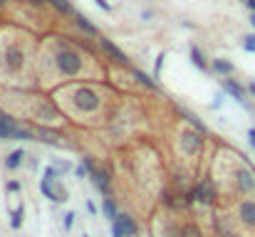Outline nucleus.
<instances>
[{"label":"nucleus","mask_w":255,"mask_h":237,"mask_svg":"<svg viewBox=\"0 0 255 237\" xmlns=\"http://www.w3.org/2000/svg\"><path fill=\"white\" fill-rule=\"evenodd\" d=\"M55 60H57V67H60L67 77H75V75H80V70H82V60H80V55H77L72 47H62Z\"/></svg>","instance_id":"obj_1"},{"label":"nucleus","mask_w":255,"mask_h":237,"mask_svg":"<svg viewBox=\"0 0 255 237\" xmlns=\"http://www.w3.org/2000/svg\"><path fill=\"white\" fill-rule=\"evenodd\" d=\"M99 47H102V50H104V55H107L109 60H114L117 65H124V67L129 65V57H127V55H124V52H122V50H119V47H117L112 40L102 37V40H99Z\"/></svg>","instance_id":"obj_2"},{"label":"nucleus","mask_w":255,"mask_h":237,"mask_svg":"<svg viewBox=\"0 0 255 237\" xmlns=\"http://www.w3.org/2000/svg\"><path fill=\"white\" fill-rule=\"evenodd\" d=\"M221 84H223V89L236 99V101H241V104H246V91H243V86L241 84H236L233 79H228V77H223L221 79Z\"/></svg>","instance_id":"obj_3"},{"label":"nucleus","mask_w":255,"mask_h":237,"mask_svg":"<svg viewBox=\"0 0 255 237\" xmlns=\"http://www.w3.org/2000/svg\"><path fill=\"white\" fill-rule=\"evenodd\" d=\"M40 188H42V193H45L50 200H55V203H62V200L67 198V193L62 195V193H57V190H55V185H52V178H42V185H40Z\"/></svg>","instance_id":"obj_4"},{"label":"nucleus","mask_w":255,"mask_h":237,"mask_svg":"<svg viewBox=\"0 0 255 237\" xmlns=\"http://www.w3.org/2000/svg\"><path fill=\"white\" fill-rule=\"evenodd\" d=\"M15 129H17L15 121L0 114V139H2V141H10V139L15 136Z\"/></svg>","instance_id":"obj_5"},{"label":"nucleus","mask_w":255,"mask_h":237,"mask_svg":"<svg viewBox=\"0 0 255 237\" xmlns=\"http://www.w3.org/2000/svg\"><path fill=\"white\" fill-rule=\"evenodd\" d=\"M75 20H77V27H80L85 35H89V37H99V30H97V25H92L87 15H75Z\"/></svg>","instance_id":"obj_6"},{"label":"nucleus","mask_w":255,"mask_h":237,"mask_svg":"<svg viewBox=\"0 0 255 237\" xmlns=\"http://www.w3.org/2000/svg\"><path fill=\"white\" fill-rule=\"evenodd\" d=\"M117 223L122 225V230H124V235L127 237L136 235V225H134V220H131L129 215H119V218H117Z\"/></svg>","instance_id":"obj_7"},{"label":"nucleus","mask_w":255,"mask_h":237,"mask_svg":"<svg viewBox=\"0 0 255 237\" xmlns=\"http://www.w3.org/2000/svg\"><path fill=\"white\" fill-rule=\"evenodd\" d=\"M213 70H216V72H221V75H233V70H236V67H233L228 60H223V57H221V60H213Z\"/></svg>","instance_id":"obj_8"},{"label":"nucleus","mask_w":255,"mask_h":237,"mask_svg":"<svg viewBox=\"0 0 255 237\" xmlns=\"http://www.w3.org/2000/svg\"><path fill=\"white\" fill-rule=\"evenodd\" d=\"M50 5H52L60 15H72V2H70V0H50Z\"/></svg>","instance_id":"obj_9"},{"label":"nucleus","mask_w":255,"mask_h":237,"mask_svg":"<svg viewBox=\"0 0 255 237\" xmlns=\"http://www.w3.org/2000/svg\"><path fill=\"white\" fill-rule=\"evenodd\" d=\"M77 99H80V104H82V106L87 104V109H94V106L99 104V101H97V96H94L92 91H80V94H77Z\"/></svg>","instance_id":"obj_10"},{"label":"nucleus","mask_w":255,"mask_h":237,"mask_svg":"<svg viewBox=\"0 0 255 237\" xmlns=\"http://www.w3.org/2000/svg\"><path fill=\"white\" fill-rule=\"evenodd\" d=\"M241 215H243L248 223H255V203H253V200H246V203H243Z\"/></svg>","instance_id":"obj_11"},{"label":"nucleus","mask_w":255,"mask_h":237,"mask_svg":"<svg viewBox=\"0 0 255 237\" xmlns=\"http://www.w3.org/2000/svg\"><path fill=\"white\" fill-rule=\"evenodd\" d=\"M102 210H104V215H107V218H109L112 223H114V220L119 218V215H117V205H114V203H112L109 198H104V203H102Z\"/></svg>","instance_id":"obj_12"},{"label":"nucleus","mask_w":255,"mask_h":237,"mask_svg":"<svg viewBox=\"0 0 255 237\" xmlns=\"http://www.w3.org/2000/svg\"><path fill=\"white\" fill-rule=\"evenodd\" d=\"M238 180H241V188L243 190H253L255 180L251 178V173H246V170H241V175H238Z\"/></svg>","instance_id":"obj_13"},{"label":"nucleus","mask_w":255,"mask_h":237,"mask_svg":"<svg viewBox=\"0 0 255 237\" xmlns=\"http://www.w3.org/2000/svg\"><path fill=\"white\" fill-rule=\"evenodd\" d=\"M191 57H193V65H196L198 70H206V60H203V55H201L198 47H191Z\"/></svg>","instance_id":"obj_14"},{"label":"nucleus","mask_w":255,"mask_h":237,"mask_svg":"<svg viewBox=\"0 0 255 237\" xmlns=\"http://www.w3.org/2000/svg\"><path fill=\"white\" fill-rule=\"evenodd\" d=\"M134 75H136V79H139V81H141L144 86H149V89H159V84H156L154 79L149 77V75H144V72H139V70H136Z\"/></svg>","instance_id":"obj_15"},{"label":"nucleus","mask_w":255,"mask_h":237,"mask_svg":"<svg viewBox=\"0 0 255 237\" xmlns=\"http://www.w3.org/2000/svg\"><path fill=\"white\" fill-rule=\"evenodd\" d=\"M20 160H22V151H12V154L7 156V160H5V165H7V168H17Z\"/></svg>","instance_id":"obj_16"},{"label":"nucleus","mask_w":255,"mask_h":237,"mask_svg":"<svg viewBox=\"0 0 255 237\" xmlns=\"http://www.w3.org/2000/svg\"><path fill=\"white\" fill-rule=\"evenodd\" d=\"M94 183H97L99 190H107V188H109V180H107L104 173H94Z\"/></svg>","instance_id":"obj_17"},{"label":"nucleus","mask_w":255,"mask_h":237,"mask_svg":"<svg viewBox=\"0 0 255 237\" xmlns=\"http://www.w3.org/2000/svg\"><path fill=\"white\" fill-rule=\"evenodd\" d=\"M243 47H246L248 52H255V35H246V37H243Z\"/></svg>","instance_id":"obj_18"},{"label":"nucleus","mask_w":255,"mask_h":237,"mask_svg":"<svg viewBox=\"0 0 255 237\" xmlns=\"http://www.w3.org/2000/svg\"><path fill=\"white\" fill-rule=\"evenodd\" d=\"M112 235L114 237H127L124 235V230H122V225H119L117 220H114V225H112Z\"/></svg>","instance_id":"obj_19"},{"label":"nucleus","mask_w":255,"mask_h":237,"mask_svg":"<svg viewBox=\"0 0 255 237\" xmlns=\"http://www.w3.org/2000/svg\"><path fill=\"white\" fill-rule=\"evenodd\" d=\"M10 62H12V67H17V65H20V52H17V50H12V52H10Z\"/></svg>","instance_id":"obj_20"},{"label":"nucleus","mask_w":255,"mask_h":237,"mask_svg":"<svg viewBox=\"0 0 255 237\" xmlns=\"http://www.w3.org/2000/svg\"><path fill=\"white\" fill-rule=\"evenodd\" d=\"M20 218H22V208L15 210V215H12V228H20Z\"/></svg>","instance_id":"obj_21"},{"label":"nucleus","mask_w":255,"mask_h":237,"mask_svg":"<svg viewBox=\"0 0 255 237\" xmlns=\"http://www.w3.org/2000/svg\"><path fill=\"white\" fill-rule=\"evenodd\" d=\"M72 220H75V215H72V213H67V215H65V230H70V228H72Z\"/></svg>","instance_id":"obj_22"},{"label":"nucleus","mask_w":255,"mask_h":237,"mask_svg":"<svg viewBox=\"0 0 255 237\" xmlns=\"http://www.w3.org/2000/svg\"><path fill=\"white\" fill-rule=\"evenodd\" d=\"M94 2H97V5H99V7L104 10V12H109V10H112V5H109L107 0H94Z\"/></svg>","instance_id":"obj_23"},{"label":"nucleus","mask_w":255,"mask_h":237,"mask_svg":"<svg viewBox=\"0 0 255 237\" xmlns=\"http://www.w3.org/2000/svg\"><path fill=\"white\" fill-rule=\"evenodd\" d=\"M248 139H251V144H253V149H255V129H251V131H248Z\"/></svg>","instance_id":"obj_24"},{"label":"nucleus","mask_w":255,"mask_h":237,"mask_svg":"<svg viewBox=\"0 0 255 237\" xmlns=\"http://www.w3.org/2000/svg\"><path fill=\"white\" fill-rule=\"evenodd\" d=\"M246 5H248V7H251V10L255 12V0H246Z\"/></svg>","instance_id":"obj_25"},{"label":"nucleus","mask_w":255,"mask_h":237,"mask_svg":"<svg viewBox=\"0 0 255 237\" xmlns=\"http://www.w3.org/2000/svg\"><path fill=\"white\" fill-rule=\"evenodd\" d=\"M251 25H253V27H255V12H253V15H251Z\"/></svg>","instance_id":"obj_26"},{"label":"nucleus","mask_w":255,"mask_h":237,"mask_svg":"<svg viewBox=\"0 0 255 237\" xmlns=\"http://www.w3.org/2000/svg\"><path fill=\"white\" fill-rule=\"evenodd\" d=\"M251 91H253V94H255V81H251Z\"/></svg>","instance_id":"obj_27"},{"label":"nucleus","mask_w":255,"mask_h":237,"mask_svg":"<svg viewBox=\"0 0 255 237\" xmlns=\"http://www.w3.org/2000/svg\"><path fill=\"white\" fill-rule=\"evenodd\" d=\"M32 2H50V0H32Z\"/></svg>","instance_id":"obj_28"},{"label":"nucleus","mask_w":255,"mask_h":237,"mask_svg":"<svg viewBox=\"0 0 255 237\" xmlns=\"http://www.w3.org/2000/svg\"><path fill=\"white\" fill-rule=\"evenodd\" d=\"M2 2H5V0H0V5H2Z\"/></svg>","instance_id":"obj_29"},{"label":"nucleus","mask_w":255,"mask_h":237,"mask_svg":"<svg viewBox=\"0 0 255 237\" xmlns=\"http://www.w3.org/2000/svg\"><path fill=\"white\" fill-rule=\"evenodd\" d=\"M243 2H246V0H243Z\"/></svg>","instance_id":"obj_30"},{"label":"nucleus","mask_w":255,"mask_h":237,"mask_svg":"<svg viewBox=\"0 0 255 237\" xmlns=\"http://www.w3.org/2000/svg\"><path fill=\"white\" fill-rule=\"evenodd\" d=\"M85 237H87V235H85Z\"/></svg>","instance_id":"obj_31"}]
</instances>
